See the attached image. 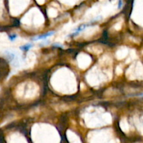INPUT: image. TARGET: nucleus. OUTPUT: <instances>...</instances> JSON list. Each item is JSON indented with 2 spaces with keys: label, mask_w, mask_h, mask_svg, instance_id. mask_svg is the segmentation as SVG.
<instances>
[{
  "label": "nucleus",
  "mask_w": 143,
  "mask_h": 143,
  "mask_svg": "<svg viewBox=\"0 0 143 143\" xmlns=\"http://www.w3.org/2000/svg\"><path fill=\"white\" fill-rule=\"evenodd\" d=\"M55 34V32H50L46 33V34H44L43 35H40V36H35L34 38H32V40H42V39H47L49 36H52L53 34Z\"/></svg>",
  "instance_id": "1"
},
{
  "label": "nucleus",
  "mask_w": 143,
  "mask_h": 143,
  "mask_svg": "<svg viewBox=\"0 0 143 143\" xmlns=\"http://www.w3.org/2000/svg\"><path fill=\"white\" fill-rule=\"evenodd\" d=\"M32 47H33V45H32V44H27V45H24L23 46H21L20 48L23 51H27Z\"/></svg>",
  "instance_id": "3"
},
{
  "label": "nucleus",
  "mask_w": 143,
  "mask_h": 143,
  "mask_svg": "<svg viewBox=\"0 0 143 143\" xmlns=\"http://www.w3.org/2000/svg\"><path fill=\"white\" fill-rule=\"evenodd\" d=\"M87 26H89V24H82V25H81L80 27H79L78 28H77V29L75 30V32H73L71 36H74L78 35L80 32H81L82 30H84Z\"/></svg>",
  "instance_id": "2"
},
{
  "label": "nucleus",
  "mask_w": 143,
  "mask_h": 143,
  "mask_svg": "<svg viewBox=\"0 0 143 143\" xmlns=\"http://www.w3.org/2000/svg\"><path fill=\"white\" fill-rule=\"evenodd\" d=\"M16 37H17L16 34H13V35L9 36V39H10L11 40H14L16 39Z\"/></svg>",
  "instance_id": "4"
},
{
  "label": "nucleus",
  "mask_w": 143,
  "mask_h": 143,
  "mask_svg": "<svg viewBox=\"0 0 143 143\" xmlns=\"http://www.w3.org/2000/svg\"><path fill=\"white\" fill-rule=\"evenodd\" d=\"M55 46H57V47H59V48H63V46H62V44H58V43H55L54 44Z\"/></svg>",
  "instance_id": "5"
}]
</instances>
